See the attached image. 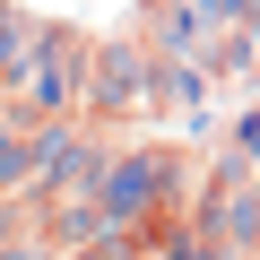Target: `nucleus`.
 Returning <instances> with one entry per match:
<instances>
[{
	"label": "nucleus",
	"instance_id": "4",
	"mask_svg": "<svg viewBox=\"0 0 260 260\" xmlns=\"http://www.w3.org/2000/svg\"><path fill=\"white\" fill-rule=\"evenodd\" d=\"M87 70H95V44L70 35V26H44L9 95H18L35 121H61V113H87Z\"/></svg>",
	"mask_w": 260,
	"mask_h": 260
},
{
	"label": "nucleus",
	"instance_id": "7",
	"mask_svg": "<svg viewBox=\"0 0 260 260\" xmlns=\"http://www.w3.org/2000/svg\"><path fill=\"white\" fill-rule=\"evenodd\" d=\"M225 148H234V156H243V165H260V104H251V113H243V121H234V130H225Z\"/></svg>",
	"mask_w": 260,
	"mask_h": 260
},
{
	"label": "nucleus",
	"instance_id": "1",
	"mask_svg": "<svg viewBox=\"0 0 260 260\" xmlns=\"http://www.w3.org/2000/svg\"><path fill=\"white\" fill-rule=\"evenodd\" d=\"M200 200V174L182 165V148H156V139H113L104 156V182H95V208L113 217V234L130 243H156V225L174 208Z\"/></svg>",
	"mask_w": 260,
	"mask_h": 260
},
{
	"label": "nucleus",
	"instance_id": "2",
	"mask_svg": "<svg viewBox=\"0 0 260 260\" xmlns=\"http://www.w3.org/2000/svg\"><path fill=\"white\" fill-rule=\"evenodd\" d=\"M165 104V61L148 52V35H104L95 44V70H87V121L121 130Z\"/></svg>",
	"mask_w": 260,
	"mask_h": 260
},
{
	"label": "nucleus",
	"instance_id": "5",
	"mask_svg": "<svg viewBox=\"0 0 260 260\" xmlns=\"http://www.w3.org/2000/svg\"><path fill=\"white\" fill-rule=\"evenodd\" d=\"M156 260H251V251H243V243L191 200V208H174V217L156 225Z\"/></svg>",
	"mask_w": 260,
	"mask_h": 260
},
{
	"label": "nucleus",
	"instance_id": "3",
	"mask_svg": "<svg viewBox=\"0 0 260 260\" xmlns=\"http://www.w3.org/2000/svg\"><path fill=\"white\" fill-rule=\"evenodd\" d=\"M104 156H113V130L104 121H87V113L35 121V200H95Z\"/></svg>",
	"mask_w": 260,
	"mask_h": 260
},
{
	"label": "nucleus",
	"instance_id": "6",
	"mask_svg": "<svg viewBox=\"0 0 260 260\" xmlns=\"http://www.w3.org/2000/svg\"><path fill=\"white\" fill-rule=\"evenodd\" d=\"M35 35H44V18H26V9H0V95L18 87V70H26Z\"/></svg>",
	"mask_w": 260,
	"mask_h": 260
}]
</instances>
